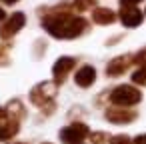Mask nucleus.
Masks as SVG:
<instances>
[{
  "label": "nucleus",
  "instance_id": "obj_17",
  "mask_svg": "<svg viewBox=\"0 0 146 144\" xmlns=\"http://www.w3.org/2000/svg\"><path fill=\"white\" fill-rule=\"evenodd\" d=\"M90 138H92V142L100 144V142H104V140H106V134H102V132H96V134H92Z\"/></svg>",
  "mask_w": 146,
  "mask_h": 144
},
{
  "label": "nucleus",
  "instance_id": "obj_20",
  "mask_svg": "<svg viewBox=\"0 0 146 144\" xmlns=\"http://www.w3.org/2000/svg\"><path fill=\"white\" fill-rule=\"evenodd\" d=\"M6 116H8V114H6V110H4V108H0V122L6 120Z\"/></svg>",
  "mask_w": 146,
  "mask_h": 144
},
{
  "label": "nucleus",
  "instance_id": "obj_6",
  "mask_svg": "<svg viewBox=\"0 0 146 144\" xmlns=\"http://www.w3.org/2000/svg\"><path fill=\"white\" fill-rule=\"evenodd\" d=\"M52 96H54V86H50V84H46V82L38 84V86L30 92V98H32V102H34L36 106H44L48 100H52Z\"/></svg>",
  "mask_w": 146,
  "mask_h": 144
},
{
  "label": "nucleus",
  "instance_id": "obj_12",
  "mask_svg": "<svg viewBox=\"0 0 146 144\" xmlns=\"http://www.w3.org/2000/svg\"><path fill=\"white\" fill-rule=\"evenodd\" d=\"M16 132H18V122H16V120H10V122H6L4 126H0V140H8V138H12Z\"/></svg>",
  "mask_w": 146,
  "mask_h": 144
},
{
  "label": "nucleus",
  "instance_id": "obj_19",
  "mask_svg": "<svg viewBox=\"0 0 146 144\" xmlns=\"http://www.w3.org/2000/svg\"><path fill=\"white\" fill-rule=\"evenodd\" d=\"M132 144H146V134H140L132 140Z\"/></svg>",
  "mask_w": 146,
  "mask_h": 144
},
{
  "label": "nucleus",
  "instance_id": "obj_21",
  "mask_svg": "<svg viewBox=\"0 0 146 144\" xmlns=\"http://www.w3.org/2000/svg\"><path fill=\"white\" fill-rule=\"evenodd\" d=\"M4 18H6V14H4V10H2V8H0V20H4Z\"/></svg>",
  "mask_w": 146,
  "mask_h": 144
},
{
  "label": "nucleus",
  "instance_id": "obj_11",
  "mask_svg": "<svg viewBox=\"0 0 146 144\" xmlns=\"http://www.w3.org/2000/svg\"><path fill=\"white\" fill-rule=\"evenodd\" d=\"M92 18H94L96 24H112L116 20V14L110 8H96L92 12Z\"/></svg>",
  "mask_w": 146,
  "mask_h": 144
},
{
  "label": "nucleus",
  "instance_id": "obj_8",
  "mask_svg": "<svg viewBox=\"0 0 146 144\" xmlns=\"http://www.w3.org/2000/svg\"><path fill=\"white\" fill-rule=\"evenodd\" d=\"M106 118L114 124H128L136 118V112L124 110V106L122 108H110V110H106Z\"/></svg>",
  "mask_w": 146,
  "mask_h": 144
},
{
  "label": "nucleus",
  "instance_id": "obj_5",
  "mask_svg": "<svg viewBox=\"0 0 146 144\" xmlns=\"http://www.w3.org/2000/svg\"><path fill=\"white\" fill-rule=\"evenodd\" d=\"M74 64H76V60H74V58H68V56H62V58H58V60L54 62L52 74H54V80H56V84L64 82L66 74L72 70V66H74Z\"/></svg>",
  "mask_w": 146,
  "mask_h": 144
},
{
  "label": "nucleus",
  "instance_id": "obj_16",
  "mask_svg": "<svg viewBox=\"0 0 146 144\" xmlns=\"http://www.w3.org/2000/svg\"><path fill=\"white\" fill-rule=\"evenodd\" d=\"M134 62H136V64H140V66H144V64H146V48H144V50H140V52L134 56Z\"/></svg>",
  "mask_w": 146,
  "mask_h": 144
},
{
  "label": "nucleus",
  "instance_id": "obj_14",
  "mask_svg": "<svg viewBox=\"0 0 146 144\" xmlns=\"http://www.w3.org/2000/svg\"><path fill=\"white\" fill-rule=\"evenodd\" d=\"M110 144H132V142H130V138L126 134H118V136L110 138Z\"/></svg>",
  "mask_w": 146,
  "mask_h": 144
},
{
  "label": "nucleus",
  "instance_id": "obj_9",
  "mask_svg": "<svg viewBox=\"0 0 146 144\" xmlns=\"http://www.w3.org/2000/svg\"><path fill=\"white\" fill-rule=\"evenodd\" d=\"M130 60H132V56H118V58H114V60L106 66V74H108V76H120L122 72H126Z\"/></svg>",
  "mask_w": 146,
  "mask_h": 144
},
{
  "label": "nucleus",
  "instance_id": "obj_7",
  "mask_svg": "<svg viewBox=\"0 0 146 144\" xmlns=\"http://www.w3.org/2000/svg\"><path fill=\"white\" fill-rule=\"evenodd\" d=\"M120 20L124 26L132 28V26H138L142 22V12L136 8V6H122L120 10Z\"/></svg>",
  "mask_w": 146,
  "mask_h": 144
},
{
  "label": "nucleus",
  "instance_id": "obj_3",
  "mask_svg": "<svg viewBox=\"0 0 146 144\" xmlns=\"http://www.w3.org/2000/svg\"><path fill=\"white\" fill-rule=\"evenodd\" d=\"M86 136H88V126L82 122H74L60 130V140L64 144H80Z\"/></svg>",
  "mask_w": 146,
  "mask_h": 144
},
{
  "label": "nucleus",
  "instance_id": "obj_22",
  "mask_svg": "<svg viewBox=\"0 0 146 144\" xmlns=\"http://www.w3.org/2000/svg\"><path fill=\"white\" fill-rule=\"evenodd\" d=\"M2 2H6V4H14V2H18V0H2Z\"/></svg>",
  "mask_w": 146,
  "mask_h": 144
},
{
  "label": "nucleus",
  "instance_id": "obj_18",
  "mask_svg": "<svg viewBox=\"0 0 146 144\" xmlns=\"http://www.w3.org/2000/svg\"><path fill=\"white\" fill-rule=\"evenodd\" d=\"M138 2H142V0H120L122 6H136Z\"/></svg>",
  "mask_w": 146,
  "mask_h": 144
},
{
  "label": "nucleus",
  "instance_id": "obj_15",
  "mask_svg": "<svg viewBox=\"0 0 146 144\" xmlns=\"http://www.w3.org/2000/svg\"><path fill=\"white\" fill-rule=\"evenodd\" d=\"M94 4V0H76V8L78 10H86Z\"/></svg>",
  "mask_w": 146,
  "mask_h": 144
},
{
  "label": "nucleus",
  "instance_id": "obj_10",
  "mask_svg": "<svg viewBox=\"0 0 146 144\" xmlns=\"http://www.w3.org/2000/svg\"><path fill=\"white\" fill-rule=\"evenodd\" d=\"M94 78H96V70H94L92 66H82V68H78V72H76V76H74L76 84L82 86V88L90 86V84L94 82Z\"/></svg>",
  "mask_w": 146,
  "mask_h": 144
},
{
  "label": "nucleus",
  "instance_id": "obj_4",
  "mask_svg": "<svg viewBox=\"0 0 146 144\" xmlns=\"http://www.w3.org/2000/svg\"><path fill=\"white\" fill-rule=\"evenodd\" d=\"M22 26H24V14H22V12H16V14H12L2 26H0V36H2V38H8V36L16 34Z\"/></svg>",
  "mask_w": 146,
  "mask_h": 144
},
{
  "label": "nucleus",
  "instance_id": "obj_13",
  "mask_svg": "<svg viewBox=\"0 0 146 144\" xmlns=\"http://www.w3.org/2000/svg\"><path fill=\"white\" fill-rule=\"evenodd\" d=\"M132 82H136V84H146V64L140 66V68L132 74Z\"/></svg>",
  "mask_w": 146,
  "mask_h": 144
},
{
  "label": "nucleus",
  "instance_id": "obj_2",
  "mask_svg": "<svg viewBox=\"0 0 146 144\" xmlns=\"http://www.w3.org/2000/svg\"><path fill=\"white\" fill-rule=\"evenodd\" d=\"M142 100V92L134 86H118L110 92V102L116 106H132Z\"/></svg>",
  "mask_w": 146,
  "mask_h": 144
},
{
  "label": "nucleus",
  "instance_id": "obj_1",
  "mask_svg": "<svg viewBox=\"0 0 146 144\" xmlns=\"http://www.w3.org/2000/svg\"><path fill=\"white\" fill-rule=\"evenodd\" d=\"M44 28L56 38H74L86 28V20L70 14H58L44 18Z\"/></svg>",
  "mask_w": 146,
  "mask_h": 144
}]
</instances>
